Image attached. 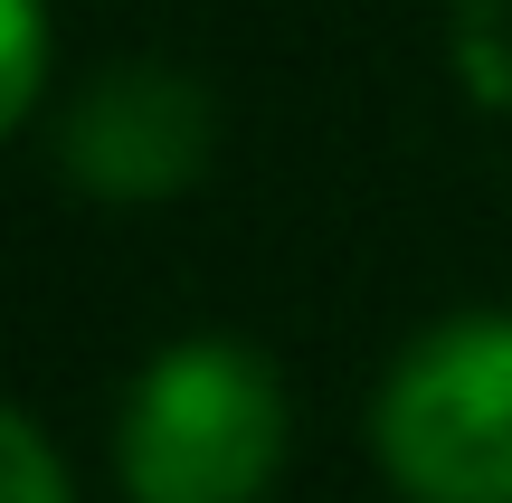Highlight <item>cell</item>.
Returning a JSON list of instances; mask_svg holds the SVG:
<instances>
[{
	"label": "cell",
	"mask_w": 512,
	"mask_h": 503,
	"mask_svg": "<svg viewBox=\"0 0 512 503\" xmlns=\"http://www.w3.org/2000/svg\"><path fill=\"white\" fill-rule=\"evenodd\" d=\"M294 447V409L266 352L190 333L152 352L114 418V466L133 503H266Z\"/></svg>",
	"instance_id": "cell-1"
},
{
	"label": "cell",
	"mask_w": 512,
	"mask_h": 503,
	"mask_svg": "<svg viewBox=\"0 0 512 503\" xmlns=\"http://www.w3.org/2000/svg\"><path fill=\"white\" fill-rule=\"evenodd\" d=\"M0 456H10V503H76V494H67V466H57L48 428H38L29 409L0 418Z\"/></svg>",
	"instance_id": "cell-6"
},
{
	"label": "cell",
	"mask_w": 512,
	"mask_h": 503,
	"mask_svg": "<svg viewBox=\"0 0 512 503\" xmlns=\"http://www.w3.org/2000/svg\"><path fill=\"white\" fill-rule=\"evenodd\" d=\"M446 38H456L465 95H475V105H494V114H512V0H456Z\"/></svg>",
	"instance_id": "cell-4"
},
{
	"label": "cell",
	"mask_w": 512,
	"mask_h": 503,
	"mask_svg": "<svg viewBox=\"0 0 512 503\" xmlns=\"http://www.w3.org/2000/svg\"><path fill=\"white\" fill-rule=\"evenodd\" d=\"M370 456L408 503H512V314H446L389 361Z\"/></svg>",
	"instance_id": "cell-2"
},
{
	"label": "cell",
	"mask_w": 512,
	"mask_h": 503,
	"mask_svg": "<svg viewBox=\"0 0 512 503\" xmlns=\"http://www.w3.org/2000/svg\"><path fill=\"white\" fill-rule=\"evenodd\" d=\"M219 152V105L200 76L162 67V57H124V67L86 76L76 105L57 114V171L95 200H181Z\"/></svg>",
	"instance_id": "cell-3"
},
{
	"label": "cell",
	"mask_w": 512,
	"mask_h": 503,
	"mask_svg": "<svg viewBox=\"0 0 512 503\" xmlns=\"http://www.w3.org/2000/svg\"><path fill=\"white\" fill-rule=\"evenodd\" d=\"M48 95V0H0V124H29Z\"/></svg>",
	"instance_id": "cell-5"
}]
</instances>
